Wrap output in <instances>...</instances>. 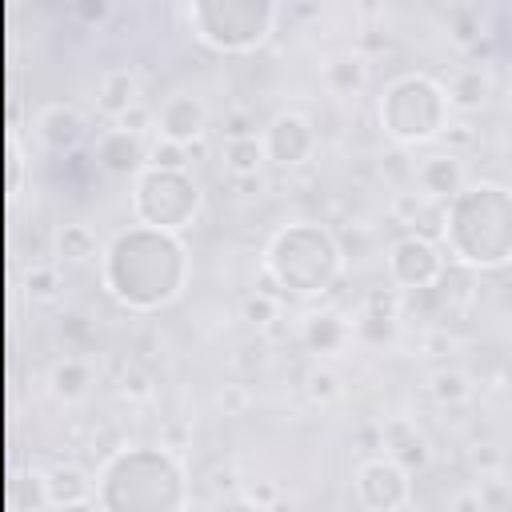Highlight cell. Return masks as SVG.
Listing matches in <instances>:
<instances>
[{"label":"cell","instance_id":"obj_1","mask_svg":"<svg viewBox=\"0 0 512 512\" xmlns=\"http://www.w3.org/2000/svg\"><path fill=\"white\" fill-rule=\"evenodd\" d=\"M192 280V256L184 236L148 224L120 228L100 256L104 292L128 312H160L184 296Z\"/></svg>","mask_w":512,"mask_h":512},{"label":"cell","instance_id":"obj_2","mask_svg":"<svg viewBox=\"0 0 512 512\" xmlns=\"http://www.w3.org/2000/svg\"><path fill=\"white\" fill-rule=\"evenodd\" d=\"M96 504L100 512H184L188 508L184 460L164 444L116 448L96 468Z\"/></svg>","mask_w":512,"mask_h":512},{"label":"cell","instance_id":"obj_3","mask_svg":"<svg viewBox=\"0 0 512 512\" xmlns=\"http://www.w3.org/2000/svg\"><path fill=\"white\" fill-rule=\"evenodd\" d=\"M440 248L464 272H496L512 264V188L468 180V188L444 208Z\"/></svg>","mask_w":512,"mask_h":512},{"label":"cell","instance_id":"obj_4","mask_svg":"<svg viewBox=\"0 0 512 512\" xmlns=\"http://www.w3.org/2000/svg\"><path fill=\"white\" fill-rule=\"evenodd\" d=\"M344 252L328 224L320 220H292L276 228L264 244L260 260V284L288 300H308L332 292V284L344 276Z\"/></svg>","mask_w":512,"mask_h":512},{"label":"cell","instance_id":"obj_5","mask_svg":"<svg viewBox=\"0 0 512 512\" xmlns=\"http://www.w3.org/2000/svg\"><path fill=\"white\" fill-rule=\"evenodd\" d=\"M376 120H380L384 136L392 140V148L432 144L452 124L448 88L428 72H404L384 84V92L376 100Z\"/></svg>","mask_w":512,"mask_h":512},{"label":"cell","instance_id":"obj_6","mask_svg":"<svg viewBox=\"0 0 512 512\" xmlns=\"http://www.w3.org/2000/svg\"><path fill=\"white\" fill-rule=\"evenodd\" d=\"M180 12L188 32L220 56L256 52L280 20V4L272 0H188Z\"/></svg>","mask_w":512,"mask_h":512},{"label":"cell","instance_id":"obj_7","mask_svg":"<svg viewBox=\"0 0 512 512\" xmlns=\"http://www.w3.org/2000/svg\"><path fill=\"white\" fill-rule=\"evenodd\" d=\"M128 204H132V220L136 224L184 236V228L196 224V216L204 208V196H200V184L192 180V172H168V168H152L148 164L132 180Z\"/></svg>","mask_w":512,"mask_h":512},{"label":"cell","instance_id":"obj_8","mask_svg":"<svg viewBox=\"0 0 512 512\" xmlns=\"http://www.w3.org/2000/svg\"><path fill=\"white\" fill-rule=\"evenodd\" d=\"M384 268H388L392 288L400 296H408V292H424V288L440 284V276L448 272V252L440 248V240H424V236L404 232L400 240H392Z\"/></svg>","mask_w":512,"mask_h":512},{"label":"cell","instance_id":"obj_9","mask_svg":"<svg viewBox=\"0 0 512 512\" xmlns=\"http://www.w3.org/2000/svg\"><path fill=\"white\" fill-rule=\"evenodd\" d=\"M352 492L364 512H404L412 504V472L388 456H368L352 472Z\"/></svg>","mask_w":512,"mask_h":512},{"label":"cell","instance_id":"obj_10","mask_svg":"<svg viewBox=\"0 0 512 512\" xmlns=\"http://www.w3.org/2000/svg\"><path fill=\"white\" fill-rule=\"evenodd\" d=\"M260 140H264V152H268V164L276 168H300L316 156L320 148V132L316 124L300 112V108H280L264 128H260Z\"/></svg>","mask_w":512,"mask_h":512},{"label":"cell","instance_id":"obj_11","mask_svg":"<svg viewBox=\"0 0 512 512\" xmlns=\"http://www.w3.org/2000/svg\"><path fill=\"white\" fill-rule=\"evenodd\" d=\"M400 292L396 288H376L364 296V304L356 308L352 316V340L372 348V352H384V348H396L400 336H404V312H400Z\"/></svg>","mask_w":512,"mask_h":512},{"label":"cell","instance_id":"obj_12","mask_svg":"<svg viewBox=\"0 0 512 512\" xmlns=\"http://www.w3.org/2000/svg\"><path fill=\"white\" fill-rule=\"evenodd\" d=\"M208 132V104L196 92H172L160 108H156V136L196 148Z\"/></svg>","mask_w":512,"mask_h":512},{"label":"cell","instance_id":"obj_13","mask_svg":"<svg viewBox=\"0 0 512 512\" xmlns=\"http://www.w3.org/2000/svg\"><path fill=\"white\" fill-rule=\"evenodd\" d=\"M412 188L436 204H452L464 188H468V164L460 152H432L424 160H416V172H412Z\"/></svg>","mask_w":512,"mask_h":512},{"label":"cell","instance_id":"obj_14","mask_svg":"<svg viewBox=\"0 0 512 512\" xmlns=\"http://www.w3.org/2000/svg\"><path fill=\"white\" fill-rule=\"evenodd\" d=\"M376 432H380V448H384L380 456L396 460L404 472H424V468H428L432 444H428L424 428H420L412 416H384V420L376 424Z\"/></svg>","mask_w":512,"mask_h":512},{"label":"cell","instance_id":"obj_15","mask_svg":"<svg viewBox=\"0 0 512 512\" xmlns=\"http://www.w3.org/2000/svg\"><path fill=\"white\" fill-rule=\"evenodd\" d=\"M96 168L108 176H140L148 168V144L140 132H128L120 124L104 128L96 136Z\"/></svg>","mask_w":512,"mask_h":512},{"label":"cell","instance_id":"obj_16","mask_svg":"<svg viewBox=\"0 0 512 512\" xmlns=\"http://www.w3.org/2000/svg\"><path fill=\"white\" fill-rule=\"evenodd\" d=\"M88 124H84V112L68 100H52L36 112V140L48 148V152H76L80 140H84Z\"/></svg>","mask_w":512,"mask_h":512},{"label":"cell","instance_id":"obj_17","mask_svg":"<svg viewBox=\"0 0 512 512\" xmlns=\"http://www.w3.org/2000/svg\"><path fill=\"white\" fill-rule=\"evenodd\" d=\"M300 340L308 352L316 356H336L340 348L352 344V316H344L340 308H316L300 316Z\"/></svg>","mask_w":512,"mask_h":512},{"label":"cell","instance_id":"obj_18","mask_svg":"<svg viewBox=\"0 0 512 512\" xmlns=\"http://www.w3.org/2000/svg\"><path fill=\"white\" fill-rule=\"evenodd\" d=\"M392 216H396V224L408 228V236H424V240H440L444 236V204L420 196L416 188L396 192Z\"/></svg>","mask_w":512,"mask_h":512},{"label":"cell","instance_id":"obj_19","mask_svg":"<svg viewBox=\"0 0 512 512\" xmlns=\"http://www.w3.org/2000/svg\"><path fill=\"white\" fill-rule=\"evenodd\" d=\"M96 108L112 124H120L132 108H140V80L132 68H108L96 84Z\"/></svg>","mask_w":512,"mask_h":512},{"label":"cell","instance_id":"obj_20","mask_svg":"<svg viewBox=\"0 0 512 512\" xmlns=\"http://www.w3.org/2000/svg\"><path fill=\"white\" fill-rule=\"evenodd\" d=\"M320 84H324V92L352 100L368 88V60L360 52H336L320 64Z\"/></svg>","mask_w":512,"mask_h":512},{"label":"cell","instance_id":"obj_21","mask_svg":"<svg viewBox=\"0 0 512 512\" xmlns=\"http://www.w3.org/2000/svg\"><path fill=\"white\" fill-rule=\"evenodd\" d=\"M52 252H56V264H64V268H84V264H92V260L104 256V244H100V236H96L84 220H68V224L56 228Z\"/></svg>","mask_w":512,"mask_h":512},{"label":"cell","instance_id":"obj_22","mask_svg":"<svg viewBox=\"0 0 512 512\" xmlns=\"http://www.w3.org/2000/svg\"><path fill=\"white\" fill-rule=\"evenodd\" d=\"M96 384V372H92V360L84 356H60L52 368H48V392L60 400V404H80Z\"/></svg>","mask_w":512,"mask_h":512},{"label":"cell","instance_id":"obj_23","mask_svg":"<svg viewBox=\"0 0 512 512\" xmlns=\"http://www.w3.org/2000/svg\"><path fill=\"white\" fill-rule=\"evenodd\" d=\"M448 88V104H452V112H480L484 104H488V96H492V76H488V68L484 64H464L460 72H452V80L444 84Z\"/></svg>","mask_w":512,"mask_h":512},{"label":"cell","instance_id":"obj_24","mask_svg":"<svg viewBox=\"0 0 512 512\" xmlns=\"http://www.w3.org/2000/svg\"><path fill=\"white\" fill-rule=\"evenodd\" d=\"M48 496H52V508L96 500V476L84 472L80 464H52L48 468Z\"/></svg>","mask_w":512,"mask_h":512},{"label":"cell","instance_id":"obj_25","mask_svg":"<svg viewBox=\"0 0 512 512\" xmlns=\"http://www.w3.org/2000/svg\"><path fill=\"white\" fill-rule=\"evenodd\" d=\"M220 160H224V168L236 180H252L268 164V152H264V140L260 136H240V140H224Z\"/></svg>","mask_w":512,"mask_h":512},{"label":"cell","instance_id":"obj_26","mask_svg":"<svg viewBox=\"0 0 512 512\" xmlns=\"http://www.w3.org/2000/svg\"><path fill=\"white\" fill-rule=\"evenodd\" d=\"M12 504L16 512H52L48 496V468H24L12 480Z\"/></svg>","mask_w":512,"mask_h":512},{"label":"cell","instance_id":"obj_27","mask_svg":"<svg viewBox=\"0 0 512 512\" xmlns=\"http://www.w3.org/2000/svg\"><path fill=\"white\" fill-rule=\"evenodd\" d=\"M444 28H448V40H452L456 48H464V52H476V48H480L484 20H480L476 8H468V4H452V8L444 12Z\"/></svg>","mask_w":512,"mask_h":512},{"label":"cell","instance_id":"obj_28","mask_svg":"<svg viewBox=\"0 0 512 512\" xmlns=\"http://www.w3.org/2000/svg\"><path fill=\"white\" fill-rule=\"evenodd\" d=\"M300 388H304V400L312 408H328V404H336L344 396V380H340V372L332 364H312L304 372V384Z\"/></svg>","mask_w":512,"mask_h":512},{"label":"cell","instance_id":"obj_29","mask_svg":"<svg viewBox=\"0 0 512 512\" xmlns=\"http://www.w3.org/2000/svg\"><path fill=\"white\" fill-rule=\"evenodd\" d=\"M428 396L436 400V404H464L468 396H472V380H468V372H460V368H436L432 376H428Z\"/></svg>","mask_w":512,"mask_h":512},{"label":"cell","instance_id":"obj_30","mask_svg":"<svg viewBox=\"0 0 512 512\" xmlns=\"http://www.w3.org/2000/svg\"><path fill=\"white\" fill-rule=\"evenodd\" d=\"M236 496L252 512H268L276 500H284V492H280V484L272 476H244V480H236Z\"/></svg>","mask_w":512,"mask_h":512},{"label":"cell","instance_id":"obj_31","mask_svg":"<svg viewBox=\"0 0 512 512\" xmlns=\"http://www.w3.org/2000/svg\"><path fill=\"white\" fill-rule=\"evenodd\" d=\"M120 396L132 400V404H144V400L156 396V380H152V372H148L140 360H128V364L120 368Z\"/></svg>","mask_w":512,"mask_h":512},{"label":"cell","instance_id":"obj_32","mask_svg":"<svg viewBox=\"0 0 512 512\" xmlns=\"http://www.w3.org/2000/svg\"><path fill=\"white\" fill-rule=\"evenodd\" d=\"M280 308H284V296H276V292L260 288V292H252V296L244 300L240 316H244L252 328H268L272 320H280Z\"/></svg>","mask_w":512,"mask_h":512},{"label":"cell","instance_id":"obj_33","mask_svg":"<svg viewBox=\"0 0 512 512\" xmlns=\"http://www.w3.org/2000/svg\"><path fill=\"white\" fill-rule=\"evenodd\" d=\"M148 164H152V168H168V172H188V164H192V148L156 136V140L148 144Z\"/></svg>","mask_w":512,"mask_h":512},{"label":"cell","instance_id":"obj_34","mask_svg":"<svg viewBox=\"0 0 512 512\" xmlns=\"http://www.w3.org/2000/svg\"><path fill=\"white\" fill-rule=\"evenodd\" d=\"M56 288H60V272H56L52 264H36V268L28 272V292H32L36 300L56 296Z\"/></svg>","mask_w":512,"mask_h":512},{"label":"cell","instance_id":"obj_35","mask_svg":"<svg viewBox=\"0 0 512 512\" xmlns=\"http://www.w3.org/2000/svg\"><path fill=\"white\" fill-rule=\"evenodd\" d=\"M468 464L480 472V480H492V476L500 472V452H496V444H476V448L468 452Z\"/></svg>","mask_w":512,"mask_h":512},{"label":"cell","instance_id":"obj_36","mask_svg":"<svg viewBox=\"0 0 512 512\" xmlns=\"http://www.w3.org/2000/svg\"><path fill=\"white\" fill-rule=\"evenodd\" d=\"M448 512H488V500L480 488H460V492H452Z\"/></svg>","mask_w":512,"mask_h":512},{"label":"cell","instance_id":"obj_37","mask_svg":"<svg viewBox=\"0 0 512 512\" xmlns=\"http://www.w3.org/2000/svg\"><path fill=\"white\" fill-rule=\"evenodd\" d=\"M60 336H64V340H88V336H92L88 316H84V312H64V316H60Z\"/></svg>","mask_w":512,"mask_h":512},{"label":"cell","instance_id":"obj_38","mask_svg":"<svg viewBox=\"0 0 512 512\" xmlns=\"http://www.w3.org/2000/svg\"><path fill=\"white\" fill-rule=\"evenodd\" d=\"M240 136H260V132H256V120H252L248 112H232V116L224 120V140H240Z\"/></svg>","mask_w":512,"mask_h":512},{"label":"cell","instance_id":"obj_39","mask_svg":"<svg viewBox=\"0 0 512 512\" xmlns=\"http://www.w3.org/2000/svg\"><path fill=\"white\" fill-rule=\"evenodd\" d=\"M216 400H220L224 412H244V408H248V388H244V384H228Z\"/></svg>","mask_w":512,"mask_h":512},{"label":"cell","instance_id":"obj_40","mask_svg":"<svg viewBox=\"0 0 512 512\" xmlns=\"http://www.w3.org/2000/svg\"><path fill=\"white\" fill-rule=\"evenodd\" d=\"M188 432H192L188 424H168V428H164V440H160V444H164L168 452H176V456H180V448H184Z\"/></svg>","mask_w":512,"mask_h":512},{"label":"cell","instance_id":"obj_41","mask_svg":"<svg viewBox=\"0 0 512 512\" xmlns=\"http://www.w3.org/2000/svg\"><path fill=\"white\" fill-rule=\"evenodd\" d=\"M236 364H240V368H248V372H252V368L260 372V368L268 364V356H264V348H252V344H248V348H240V356H236Z\"/></svg>","mask_w":512,"mask_h":512},{"label":"cell","instance_id":"obj_42","mask_svg":"<svg viewBox=\"0 0 512 512\" xmlns=\"http://www.w3.org/2000/svg\"><path fill=\"white\" fill-rule=\"evenodd\" d=\"M216 512H252V508L232 492V500H220V504H216Z\"/></svg>","mask_w":512,"mask_h":512},{"label":"cell","instance_id":"obj_43","mask_svg":"<svg viewBox=\"0 0 512 512\" xmlns=\"http://www.w3.org/2000/svg\"><path fill=\"white\" fill-rule=\"evenodd\" d=\"M52 512H100V504H96V500H84V504H60V508H52Z\"/></svg>","mask_w":512,"mask_h":512},{"label":"cell","instance_id":"obj_44","mask_svg":"<svg viewBox=\"0 0 512 512\" xmlns=\"http://www.w3.org/2000/svg\"><path fill=\"white\" fill-rule=\"evenodd\" d=\"M76 12H80L84 20H104V16H108V8H104V4H96V8L88 4V8H76Z\"/></svg>","mask_w":512,"mask_h":512},{"label":"cell","instance_id":"obj_45","mask_svg":"<svg viewBox=\"0 0 512 512\" xmlns=\"http://www.w3.org/2000/svg\"><path fill=\"white\" fill-rule=\"evenodd\" d=\"M268 512H292V504H288V500H276V504H272Z\"/></svg>","mask_w":512,"mask_h":512},{"label":"cell","instance_id":"obj_46","mask_svg":"<svg viewBox=\"0 0 512 512\" xmlns=\"http://www.w3.org/2000/svg\"><path fill=\"white\" fill-rule=\"evenodd\" d=\"M488 512H512V504H508V508H488Z\"/></svg>","mask_w":512,"mask_h":512},{"label":"cell","instance_id":"obj_47","mask_svg":"<svg viewBox=\"0 0 512 512\" xmlns=\"http://www.w3.org/2000/svg\"><path fill=\"white\" fill-rule=\"evenodd\" d=\"M508 72H512V56H508Z\"/></svg>","mask_w":512,"mask_h":512}]
</instances>
